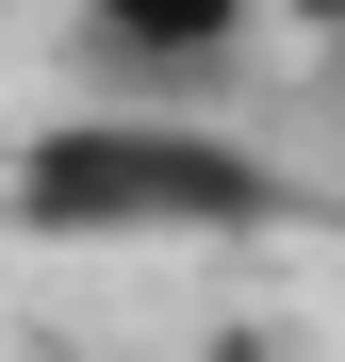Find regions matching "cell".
I'll use <instances>...</instances> for the list:
<instances>
[{"instance_id": "3", "label": "cell", "mask_w": 345, "mask_h": 362, "mask_svg": "<svg viewBox=\"0 0 345 362\" xmlns=\"http://www.w3.org/2000/svg\"><path fill=\"white\" fill-rule=\"evenodd\" d=\"M279 17H296V33H345V0H279Z\"/></svg>"}, {"instance_id": "1", "label": "cell", "mask_w": 345, "mask_h": 362, "mask_svg": "<svg viewBox=\"0 0 345 362\" xmlns=\"http://www.w3.org/2000/svg\"><path fill=\"white\" fill-rule=\"evenodd\" d=\"M0 214L33 230V247H230V230H279L296 214V181L263 148H230L214 115H66V132H33L17 181H0Z\"/></svg>"}, {"instance_id": "2", "label": "cell", "mask_w": 345, "mask_h": 362, "mask_svg": "<svg viewBox=\"0 0 345 362\" xmlns=\"http://www.w3.org/2000/svg\"><path fill=\"white\" fill-rule=\"evenodd\" d=\"M263 17H279V0H83V33H99V49H132L148 83H214Z\"/></svg>"}]
</instances>
